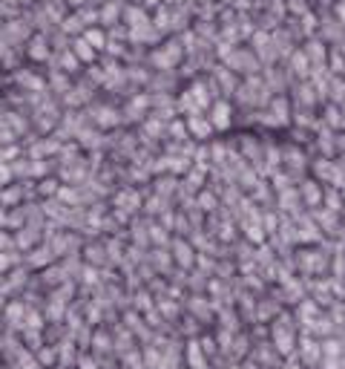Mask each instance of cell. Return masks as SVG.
I'll use <instances>...</instances> for the list:
<instances>
[{"label":"cell","instance_id":"6da1fadb","mask_svg":"<svg viewBox=\"0 0 345 369\" xmlns=\"http://www.w3.org/2000/svg\"><path fill=\"white\" fill-rule=\"evenodd\" d=\"M228 107H225V104H219V107H216L213 110V124L216 127H228Z\"/></svg>","mask_w":345,"mask_h":369},{"label":"cell","instance_id":"7a4b0ae2","mask_svg":"<svg viewBox=\"0 0 345 369\" xmlns=\"http://www.w3.org/2000/svg\"><path fill=\"white\" fill-rule=\"evenodd\" d=\"M75 55L83 58V61H89V58H92V46H89V41H75Z\"/></svg>","mask_w":345,"mask_h":369},{"label":"cell","instance_id":"3957f363","mask_svg":"<svg viewBox=\"0 0 345 369\" xmlns=\"http://www.w3.org/2000/svg\"><path fill=\"white\" fill-rule=\"evenodd\" d=\"M29 55H32V58H43V55H46V49H43V41H35L32 49H29Z\"/></svg>","mask_w":345,"mask_h":369},{"label":"cell","instance_id":"277c9868","mask_svg":"<svg viewBox=\"0 0 345 369\" xmlns=\"http://www.w3.org/2000/svg\"><path fill=\"white\" fill-rule=\"evenodd\" d=\"M190 127H193V133H198V136H204L207 130H210V127H207L204 121H198V118H193V121H190Z\"/></svg>","mask_w":345,"mask_h":369},{"label":"cell","instance_id":"5b68a950","mask_svg":"<svg viewBox=\"0 0 345 369\" xmlns=\"http://www.w3.org/2000/svg\"><path fill=\"white\" fill-rule=\"evenodd\" d=\"M86 41L95 44V46H101V44H104V35H101V32H89V35H86Z\"/></svg>","mask_w":345,"mask_h":369},{"label":"cell","instance_id":"8992f818","mask_svg":"<svg viewBox=\"0 0 345 369\" xmlns=\"http://www.w3.org/2000/svg\"><path fill=\"white\" fill-rule=\"evenodd\" d=\"M101 17H104V20H115V6H107V9L101 12Z\"/></svg>","mask_w":345,"mask_h":369}]
</instances>
